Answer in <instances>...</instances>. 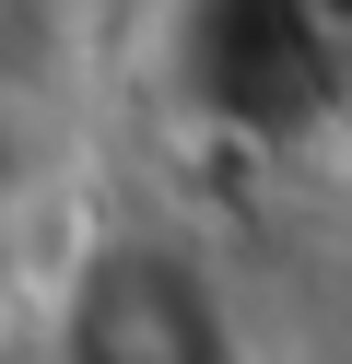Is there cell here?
<instances>
[{"label": "cell", "instance_id": "6da1fadb", "mask_svg": "<svg viewBox=\"0 0 352 364\" xmlns=\"http://www.w3.org/2000/svg\"><path fill=\"white\" fill-rule=\"evenodd\" d=\"M47 364H247L235 282L188 223H82L47 282Z\"/></svg>", "mask_w": 352, "mask_h": 364}, {"label": "cell", "instance_id": "7a4b0ae2", "mask_svg": "<svg viewBox=\"0 0 352 364\" xmlns=\"http://www.w3.org/2000/svg\"><path fill=\"white\" fill-rule=\"evenodd\" d=\"M352 0H200L188 36V95L247 141H305L341 106Z\"/></svg>", "mask_w": 352, "mask_h": 364}]
</instances>
